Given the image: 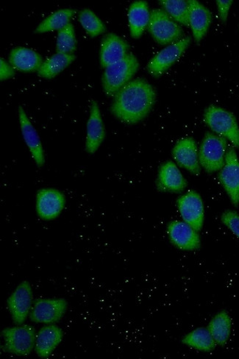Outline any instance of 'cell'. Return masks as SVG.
Listing matches in <instances>:
<instances>
[{"label": "cell", "instance_id": "2", "mask_svg": "<svg viewBox=\"0 0 239 359\" xmlns=\"http://www.w3.org/2000/svg\"><path fill=\"white\" fill-rule=\"evenodd\" d=\"M139 67L137 57L128 53L121 61L107 67L102 76L104 93L109 97H114L119 90L132 81Z\"/></svg>", "mask_w": 239, "mask_h": 359}, {"label": "cell", "instance_id": "1", "mask_svg": "<svg viewBox=\"0 0 239 359\" xmlns=\"http://www.w3.org/2000/svg\"><path fill=\"white\" fill-rule=\"evenodd\" d=\"M156 97L154 88L146 80H132L114 96L111 111L122 123L137 124L151 113Z\"/></svg>", "mask_w": 239, "mask_h": 359}, {"label": "cell", "instance_id": "4", "mask_svg": "<svg viewBox=\"0 0 239 359\" xmlns=\"http://www.w3.org/2000/svg\"><path fill=\"white\" fill-rule=\"evenodd\" d=\"M228 142L218 135L207 133L199 151L201 167L208 173L220 171L225 164Z\"/></svg>", "mask_w": 239, "mask_h": 359}, {"label": "cell", "instance_id": "18", "mask_svg": "<svg viewBox=\"0 0 239 359\" xmlns=\"http://www.w3.org/2000/svg\"><path fill=\"white\" fill-rule=\"evenodd\" d=\"M19 118L24 140L36 165L41 168L46 163V155L39 134L22 107L19 109Z\"/></svg>", "mask_w": 239, "mask_h": 359}, {"label": "cell", "instance_id": "29", "mask_svg": "<svg viewBox=\"0 0 239 359\" xmlns=\"http://www.w3.org/2000/svg\"><path fill=\"white\" fill-rule=\"evenodd\" d=\"M79 21L88 35L97 37L106 32V26L90 9H83L79 13Z\"/></svg>", "mask_w": 239, "mask_h": 359}, {"label": "cell", "instance_id": "9", "mask_svg": "<svg viewBox=\"0 0 239 359\" xmlns=\"http://www.w3.org/2000/svg\"><path fill=\"white\" fill-rule=\"evenodd\" d=\"M190 43L191 39L186 37L162 50L149 62L147 65L149 73L155 78L162 76L184 55Z\"/></svg>", "mask_w": 239, "mask_h": 359}, {"label": "cell", "instance_id": "19", "mask_svg": "<svg viewBox=\"0 0 239 359\" xmlns=\"http://www.w3.org/2000/svg\"><path fill=\"white\" fill-rule=\"evenodd\" d=\"M189 27L194 40L200 42L206 35L212 22V13L197 0H189Z\"/></svg>", "mask_w": 239, "mask_h": 359}, {"label": "cell", "instance_id": "10", "mask_svg": "<svg viewBox=\"0 0 239 359\" xmlns=\"http://www.w3.org/2000/svg\"><path fill=\"white\" fill-rule=\"evenodd\" d=\"M177 205L183 220L200 231L205 219V207L200 194L190 190L177 199Z\"/></svg>", "mask_w": 239, "mask_h": 359}, {"label": "cell", "instance_id": "26", "mask_svg": "<svg viewBox=\"0 0 239 359\" xmlns=\"http://www.w3.org/2000/svg\"><path fill=\"white\" fill-rule=\"evenodd\" d=\"M182 342L184 345L200 351L210 352L215 349L217 343L207 328L199 327L186 334Z\"/></svg>", "mask_w": 239, "mask_h": 359}, {"label": "cell", "instance_id": "16", "mask_svg": "<svg viewBox=\"0 0 239 359\" xmlns=\"http://www.w3.org/2000/svg\"><path fill=\"white\" fill-rule=\"evenodd\" d=\"M106 137V129L102 121L98 104L93 101L86 127V149L88 154H94Z\"/></svg>", "mask_w": 239, "mask_h": 359}, {"label": "cell", "instance_id": "5", "mask_svg": "<svg viewBox=\"0 0 239 359\" xmlns=\"http://www.w3.org/2000/svg\"><path fill=\"white\" fill-rule=\"evenodd\" d=\"M4 351L18 356H27L35 349L36 332L32 325H17L2 332Z\"/></svg>", "mask_w": 239, "mask_h": 359}, {"label": "cell", "instance_id": "21", "mask_svg": "<svg viewBox=\"0 0 239 359\" xmlns=\"http://www.w3.org/2000/svg\"><path fill=\"white\" fill-rule=\"evenodd\" d=\"M8 62L15 69L24 72H38L43 62L41 55L35 50L18 47L11 51Z\"/></svg>", "mask_w": 239, "mask_h": 359}, {"label": "cell", "instance_id": "13", "mask_svg": "<svg viewBox=\"0 0 239 359\" xmlns=\"http://www.w3.org/2000/svg\"><path fill=\"white\" fill-rule=\"evenodd\" d=\"M198 232L184 221H172L168 227L172 244L186 251H194L200 248V237Z\"/></svg>", "mask_w": 239, "mask_h": 359}, {"label": "cell", "instance_id": "3", "mask_svg": "<svg viewBox=\"0 0 239 359\" xmlns=\"http://www.w3.org/2000/svg\"><path fill=\"white\" fill-rule=\"evenodd\" d=\"M205 123L218 136L239 148V127L235 116L216 106L207 107L203 116Z\"/></svg>", "mask_w": 239, "mask_h": 359}, {"label": "cell", "instance_id": "22", "mask_svg": "<svg viewBox=\"0 0 239 359\" xmlns=\"http://www.w3.org/2000/svg\"><path fill=\"white\" fill-rule=\"evenodd\" d=\"M128 22L130 35L134 39L140 38L151 20V12L145 1H137L131 4L128 11Z\"/></svg>", "mask_w": 239, "mask_h": 359}, {"label": "cell", "instance_id": "28", "mask_svg": "<svg viewBox=\"0 0 239 359\" xmlns=\"http://www.w3.org/2000/svg\"><path fill=\"white\" fill-rule=\"evenodd\" d=\"M77 49L76 32L72 24L60 29L57 33L56 41V51L57 53L73 55Z\"/></svg>", "mask_w": 239, "mask_h": 359}, {"label": "cell", "instance_id": "11", "mask_svg": "<svg viewBox=\"0 0 239 359\" xmlns=\"http://www.w3.org/2000/svg\"><path fill=\"white\" fill-rule=\"evenodd\" d=\"M219 182L226 191L232 203L239 204V159L235 149H228L226 162L219 174Z\"/></svg>", "mask_w": 239, "mask_h": 359}, {"label": "cell", "instance_id": "8", "mask_svg": "<svg viewBox=\"0 0 239 359\" xmlns=\"http://www.w3.org/2000/svg\"><path fill=\"white\" fill-rule=\"evenodd\" d=\"M67 309L64 298H41L34 302L29 318L36 323L55 324L64 318Z\"/></svg>", "mask_w": 239, "mask_h": 359}, {"label": "cell", "instance_id": "30", "mask_svg": "<svg viewBox=\"0 0 239 359\" xmlns=\"http://www.w3.org/2000/svg\"><path fill=\"white\" fill-rule=\"evenodd\" d=\"M221 220L239 239V215L235 212L228 210L222 214Z\"/></svg>", "mask_w": 239, "mask_h": 359}, {"label": "cell", "instance_id": "12", "mask_svg": "<svg viewBox=\"0 0 239 359\" xmlns=\"http://www.w3.org/2000/svg\"><path fill=\"white\" fill-rule=\"evenodd\" d=\"M66 204L64 194L55 189H43L36 196V212L43 220L56 219L64 210Z\"/></svg>", "mask_w": 239, "mask_h": 359}, {"label": "cell", "instance_id": "20", "mask_svg": "<svg viewBox=\"0 0 239 359\" xmlns=\"http://www.w3.org/2000/svg\"><path fill=\"white\" fill-rule=\"evenodd\" d=\"M157 186L162 191L180 192L185 189L187 182L176 164L168 161L159 170Z\"/></svg>", "mask_w": 239, "mask_h": 359}, {"label": "cell", "instance_id": "25", "mask_svg": "<svg viewBox=\"0 0 239 359\" xmlns=\"http://www.w3.org/2000/svg\"><path fill=\"white\" fill-rule=\"evenodd\" d=\"M73 9H61L50 15L43 20L36 29V34H44L54 31H60L70 23V20L76 14Z\"/></svg>", "mask_w": 239, "mask_h": 359}, {"label": "cell", "instance_id": "14", "mask_svg": "<svg viewBox=\"0 0 239 359\" xmlns=\"http://www.w3.org/2000/svg\"><path fill=\"white\" fill-rule=\"evenodd\" d=\"M172 155L179 165L193 175L200 174L199 151L196 141L192 138L179 141L173 148Z\"/></svg>", "mask_w": 239, "mask_h": 359}, {"label": "cell", "instance_id": "23", "mask_svg": "<svg viewBox=\"0 0 239 359\" xmlns=\"http://www.w3.org/2000/svg\"><path fill=\"white\" fill-rule=\"evenodd\" d=\"M232 320L229 313L221 311L215 316L207 325V330L211 333L217 345H226L231 334Z\"/></svg>", "mask_w": 239, "mask_h": 359}, {"label": "cell", "instance_id": "27", "mask_svg": "<svg viewBox=\"0 0 239 359\" xmlns=\"http://www.w3.org/2000/svg\"><path fill=\"white\" fill-rule=\"evenodd\" d=\"M161 5L170 16L177 22L189 26V8L188 1L184 0H163Z\"/></svg>", "mask_w": 239, "mask_h": 359}, {"label": "cell", "instance_id": "15", "mask_svg": "<svg viewBox=\"0 0 239 359\" xmlns=\"http://www.w3.org/2000/svg\"><path fill=\"white\" fill-rule=\"evenodd\" d=\"M128 43L121 37L109 34L104 36L101 42L100 65L102 68L121 61L128 54Z\"/></svg>", "mask_w": 239, "mask_h": 359}, {"label": "cell", "instance_id": "24", "mask_svg": "<svg viewBox=\"0 0 239 359\" xmlns=\"http://www.w3.org/2000/svg\"><path fill=\"white\" fill-rule=\"evenodd\" d=\"M76 56L74 55H68L63 53H56L50 58L43 62L39 69L38 74L40 77L47 79L55 78L58 74L63 72L69 67Z\"/></svg>", "mask_w": 239, "mask_h": 359}, {"label": "cell", "instance_id": "6", "mask_svg": "<svg viewBox=\"0 0 239 359\" xmlns=\"http://www.w3.org/2000/svg\"><path fill=\"white\" fill-rule=\"evenodd\" d=\"M148 31L161 45L175 43L182 39L183 29L164 10L154 9L151 12Z\"/></svg>", "mask_w": 239, "mask_h": 359}, {"label": "cell", "instance_id": "7", "mask_svg": "<svg viewBox=\"0 0 239 359\" xmlns=\"http://www.w3.org/2000/svg\"><path fill=\"white\" fill-rule=\"evenodd\" d=\"M34 304L32 284L24 280L8 298L7 306L13 323L16 325L24 324L29 317Z\"/></svg>", "mask_w": 239, "mask_h": 359}, {"label": "cell", "instance_id": "17", "mask_svg": "<svg viewBox=\"0 0 239 359\" xmlns=\"http://www.w3.org/2000/svg\"><path fill=\"white\" fill-rule=\"evenodd\" d=\"M64 339V331L55 324L46 325L36 333L35 351L41 358L52 355Z\"/></svg>", "mask_w": 239, "mask_h": 359}, {"label": "cell", "instance_id": "32", "mask_svg": "<svg viewBox=\"0 0 239 359\" xmlns=\"http://www.w3.org/2000/svg\"><path fill=\"white\" fill-rule=\"evenodd\" d=\"M232 4L233 1L231 0L230 1H217L219 18L222 22L227 21Z\"/></svg>", "mask_w": 239, "mask_h": 359}, {"label": "cell", "instance_id": "31", "mask_svg": "<svg viewBox=\"0 0 239 359\" xmlns=\"http://www.w3.org/2000/svg\"><path fill=\"white\" fill-rule=\"evenodd\" d=\"M15 69L7 62L5 59L1 57L0 60V79L6 81L12 79L15 76Z\"/></svg>", "mask_w": 239, "mask_h": 359}]
</instances>
